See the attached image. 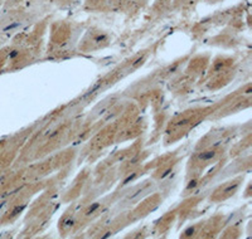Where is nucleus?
Here are the masks:
<instances>
[{
	"label": "nucleus",
	"mask_w": 252,
	"mask_h": 239,
	"mask_svg": "<svg viewBox=\"0 0 252 239\" xmlns=\"http://www.w3.org/2000/svg\"><path fill=\"white\" fill-rule=\"evenodd\" d=\"M98 207H100V205H98V204H94V205H92V207H91V208H90L89 210H87V214H91V213H94V211L96 210V209H97Z\"/></svg>",
	"instance_id": "1"
},
{
	"label": "nucleus",
	"mask_w": 252,
	"mask_h": 239,
	"mask_svg": "<svg viewBox=\"0 0 252 239\" xmlns=\"http://www.w3.org/2000/svg\"><path fill=\"white\" fill-rule=\"evenodd\" d=\"M213 155H215V152H209V154H206V155H201V156H199V159H202V160H206V159H209V157H212Z\"/></svg>",
	"instance_id": "2"
},
{
	"label": "nucleus",
	"mask_w": 252,
	"mask_h": 239,
	"mask_svg": "<svg viewBox=\"0 0 252 239\" xmlns=\"http://www.w3.org/2000/svg\"><path fill=\"white\" fill-rule=\"evenodd\" d=\"M72 224H73V220H67V222H66V224H64V225H66V227H69V225H72Z\"/></svg>",
	"instance_id": "3"
}]
</instances>
